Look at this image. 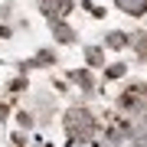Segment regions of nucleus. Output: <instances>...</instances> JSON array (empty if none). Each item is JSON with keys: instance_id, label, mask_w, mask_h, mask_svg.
<instances>
[{"instance_id": "obj_1", "label": "nucleus", "mask_w": 147, "mask_h": 147, "mask_svg": "<svg viewBox=\"0 0 147 147\" xmlns=\"http://www.w3.org/2000/svg\"><path fill=\"white\" fill-rule=\"evenodd\" d=\"M62 124H65V134H69V141H72V144L88 141V137L95 134V118H92L85 108H69Z\"/></svg>"}, {"instance_id": "obj_2", "label": "nucleus", "mask_w": 147, "mask_h": 147, "mask_svg": "<svg viewBox=\"0 0 147 147\" xmlns=\"http://www.w3.org/2000/svg\"><path fill=\"white\" fill-rule=\"evenodd\" d=\"M39 10L49 16V20H62V16H69V10H72V0H39Z\"/></svg>"}, {"instance_id": "obj_3", "label": "nucleus", "mask_w": 147, "mask_h": 147, "mask_svg": "<svg viewBox=\"0 0 147 147\" xmlns=\"http://www.w3.org/2000/svg\"><path fill=\"white\" fill-rule=\"evenodd\" d=\"M121 105H124V108H131V111H137L141 105H147V85H134L131 92H124Z\"/></svg>"}, {"instance_id": "obj_4", "label": "nucleus", "mask_w": 147, "mask_h": 147, "mask_svg": "<svg viewBox=\"0 0 147 147\" xmlns=\"http://www.w3.org/2000/svg\"><path fill=\"white\" fill-rule=\"evenodd\" d=\"M115 3H118V10H124L131 16H144L147 13V0H115Z\"/></svg>"}, {"instance_id": "obj_5", "label": "nucleus", "mask_w": 147, "mask_h": 147, "mask_svg": "<svg viewBox=\"0 0 147 147\" xmlns=\"http://www.w3.org/2000/svg\"><path fill=\"white\" fill-rule=\"evenodd\" d=\"M53 26H56V36H59V42H72V30H69L65 23H59V20H53Z\"/></svg>"}, {"instance_id": "obj_6", "label": "nucleus", "mask_w": 147, "mask_h": 147, "mask_svg": "<svg viewBox=\"0 0 147 147\" xmlns=\"http://www.w3.org/2000/svg\"><path fill=\"white\" fill-rule=\"evenodd\" d=\"M108 46H111V49H124V46H127L124 33H111V36H108Z\"/></svg>"}, {"instance_id": "obj_7", "label": "nucleus", "mask_w": 147, "mask_h": 147, "mask_svg": "<svg viewBox=\"0 0 147 147\" xmlns=\"http://www.w3.org/2000/svg\"><path fill=\"white\" fill-rule=\"evenodd\" d=\"M134 49H137V56H141V59H147V33H141V36L134 39Z\"/></svg>"}, {"instance_id": "obj_8", "label": "nucleus", "mask_w": 147, "mask_h": 147, "mask_svg": "<svg viewBox=\"0 0 147 147\" xmlns=\"http://www.w3.org/2000/svg\"><path fill=\"white\" fill-rule=\"evenodd\" d=\"M134 141L141 144V147H147V124H144V127H137V131H134Z\"/></svg>"}, {"instance_id": "obj_9", "label": "nucleus", "mask_w": 147, "mask_h": 147, "mask_svg": "<svg viewBox=\"0 0 147 147\" xmlns=\"http://www.w3.org/2000/svg\"><path fill=\"white\" fill-rule=\"evenodd\" d=\"M108 75H111V79H118V75H124V65H111V69H108Z\"/></svg>"}, {"instance_id": "obj_10", "label": "nucleus", "mask_w": 147, "mask_h": 147, "mask_svg": "<svg viewBox=\"0 0 147 147\" xmlns=\"http://www.w3.org/2000/svg\"><path fill=\"white\" fill-rule=\"evenodd\" d=\"M79 144H82V147H95V144H88V141H79Z\"/></svg>"}]
</instances>
